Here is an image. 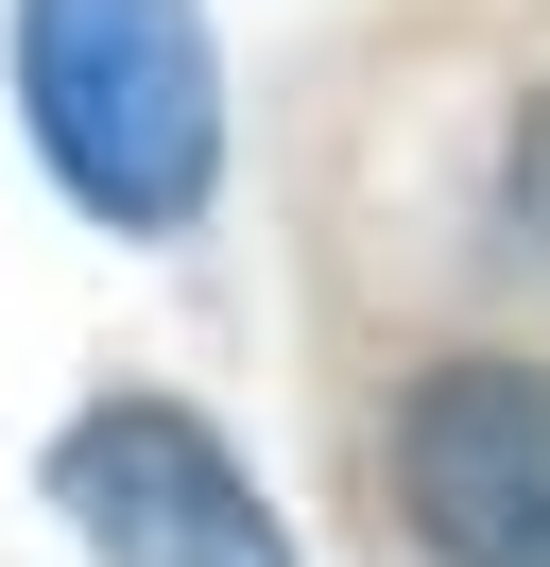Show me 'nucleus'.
I'll use <instances>...</instances> for the list:
<instances>
[{"label": "nucleus", "mask_w": 550, "mask_h": 567, "mask_svg": "<svg viewBox=\"0 0 550 567\" xmlns=\"http://www.w3.org/2000/svg\"><path fill=\"white\" fill-rule=\"evenodd\" d=\"M18 104L86 224L172 241L224 189V52L190 0H18Z\"/></svg>", "instance_id": "obj_1"}, {"label": "nucleus", "mask_w": 550, "mask_h": 567, "mask_svg": "<svg viewBox=\"0 0 550 567\" xmlns=\"http://www.w3.org/2000/svg\"><path fill=\"white\" fill-rule=\"evenodd\" d=\"M52 498H69V533H86V567H293V533H275V498L241 482V447L206 413H172V395L69 413Z\"/></svg>", "instance_id": "obj_2"}, {"label": "nucleus", "mask_w": 550, "mask_h": 567, "mask_svg": "<svg viewBox=\"0 0 550 567\" xmlns=\"http://www.w3.org/2000/svg\"><path fill=\"white\" fill-rule=\"evenodd\" d=\"M516 224H533V241H550V104L516 121Z\"/></svg>", "instance_id": "obj_4"}, {"label": "nucleus", "mask_w": 550, "mask_h": 567, "mask_svg": "<svg viewBox=\"0 0 550 567\" xmlns=\"http://www.w3.org/2000/svg\"><path fill=\"white\" fill-rule=\"evenodd\" d=\"M396 498L430 567H550V361H430L396 395Z\"/></svg>", "instance_id": "obj_3"}]
</instances>
